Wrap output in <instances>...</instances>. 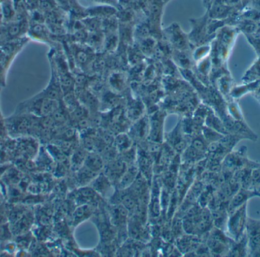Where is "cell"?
I'll return each mask as SVG.
<instances>
[{"instance_id": "obj_4", "label": "cell", "mask_w": 260, "mask_h": 257, "mask_svg": "<svg viewBox=\"0 0 260 257\" xmlns=\"http://www.w3.org/2000/svg\"><path fill=\"white\" fill-rule=\"evenodd\" d=\"M257 197H259V195L256 191L253 190V189H247V188H241L231 198L229 205H228V212L229 214L234 212L243 205L247 203V202L250 199Z\"/></svg>"}, {"instance_id": "obj_22", "label": "cell", "mask_w": 260, "mask_h": 257, "mask_svg": "<svg viewBox=\"0 0 260 257\" xmlns=\"http://www.w3.org/2000/svg\"><path fill=\"white\" fill-rule=\"evenodd\" d=\"M134 2H136V0H118V5L123 8L129 7Z\"/></svg>"}, {"instance_id": "obj_2", "label": "cell", "mask_w": 260, "mask_h": 257, "mask_svg": "<svg viewBox=\"0 0 260 257\" xmlns=\"http://www.w3.org/2000/svg\"><path fill=\"white\" fill-rule=\"evenodd\" d=\"M247 203L241 206L234 212L229 214L227 220V230L229 237L234 241H238L245 234L247 228Z\"/></svg>"}, {"instance_id": "obj_8", "label": "cell", "mask_w": 260, "mask_h": 257, "mask_svg": "<svg viewBox=\"0 0 260 257\" xmlns=\"http://www.w3.org/2000/svg\"><path fill=\"white\" fill-rule=\"evenodd\" d=\"M126 171V166L124 162L121 160H114L108 165L107 168V177L109 179H112L113 180H117L118 182Z\"/></svg>"}, {"instance_id": "obj_18", "label": "cell", "mask_w": 260, "mask_h": 257, "mask_svg": "<svg viewBox=\"0 0 260 257\" xmlns=\"http://www.w3.org/2000/svg\"><path fill=\"white\" fill-rule=\"evenodd\" d=\"M111 85L117 90H120L124 85V78L121 74H115L111 76Z\"/></svg>"}, {"instance_id": "obj_25", "label": "cell", "mask_w": 260, "mask_h": 257, "mask_svg": "<svg viewBox=\"0 0 260 257\" xmlns=\"http://www.w3.org/2000/svg\"><path fill=\"white\" fill-rule=\"evenodd\" d=\"M168 1H170V0H164V2H165V3H168Z\"/></svg>"}, {"instance_id": "obj_20", "label": "cell", "mask_w": 260, "mask_h": 257, "mask_svg": "<svg viewBox=\"0 0 260 257\" xmlns=\"http://www.w3.org/2000/svg\"><path fill=\"white\" fill-rule=\"evenodd\" d=\"M94 1L102 3V4L115 6V7L116 6H118V0H94Z\"/></svg>"}, {"instance_id": "obj_14", "label": "cell", "mask_w": 260, "mask_h": 257, "mask_svg": "<svg viewBox=\"0 0 260 257\" xmlns=\"http://www.w3.org/2000/svg\"><path fill=\"white\" fill-rule=\"evenodd\" d=\"M116 145L119 151L125 152L131 147V141L128 136L125 134L119 135L115 140Z\"/></svg>"}, {"instance_id": "obj_19", "label": "cell", "mask_w": 260, "mask_h": 257, "mask_svg": "<svg viewBox=\"0 0 260 257\" xmlns=\"http://www.w3.org/2000/svg\"><path fill=\"white\" fill-rule=\"evenodd\" d=\"M105 103L108 105V106H117V104L119 103L118 97H117L115 94H108L105 98Z\"/></svg>"}, {"instance_id": "obj_13", "label": "cell", "mask_w": 260, "mask_h": 257, "mask_svg": "<svg viewBox=\"0 0 260 257\" xmlns=\"http://www.w3.org/2000/svg\"><path fill=\"white\" fill-rule=\"evenodd\" d=\"M223 136L224 135L215 131V130L208 127V126L207 127H205L204 130H203V138L209 143L219 142L222 139Z\"/></svg>"}, {"instance_id": "obj_21", "label": "cell", "mask_w": 260, "mask_h": 257, "mask_svg": "<svg viewBox=\"0 0 260 257\" xmlns=\"http://www.w3.org/2000/svg\"><path fill=\"white\" fill-rule=\"evenodd\" d=\"M77 59L79 62H82V63H85V62L88 60V56H87V54L85 52H79L77 55Z\"/></svg>"}, {"instance_id": "obj_10", "label": "cell", "mask_w": 260, "mask_h": 257, "mask_svg": "<svg viewBox=\"0 0 260 257\" xmlns=\"http://www.w3.org/2000/svg\"><path fill=\"white\" fill-rule=\"evenodd\" d=\"M85 167L97 173L103 168L104 162L102 157L98 154H90L85 158Z\"/></svg>"}, {"instance_id": "obj_23", "label": "cell", "mask_w": 260, "mask_h": 257, "mask_svg": "<svg viewBox=\"0 0 260 257\" xmlns=\"http://www.w3.org/2000/svg\"><path fill=\"white\" fill-rule=\"evenodd\" d=\"M212 1H213V0H203V3H204V6H206V8H209Z\"/></svg>"}, {"instance_id": "obj_7", "label": "cell", "mask_w": 260, "mask_h": 257, "mask_svg": "<svg viewBox=\"0 0 260 257\" xmlns=\"http://www.w3.org/2000/svg\"><path fill=\"white\" fill-rule=\"evenodd\" d=\"M249 256L248 241H247V237L245 232L241 239L233 241L230 249H229L227 256Z\"/></svg>"}, {"instance_id": "obj_3", "label": "cell", "mask_w": 260, "mask_h": 257, "mask_svg": "<svg viewBox=\"0 0 260 257\" xmlns=\"http://www.w3.org/2000/svg\"><path fill=\"white\" fill-rule=\"evenodd\" d=\"M246 235L250 256H260V220L248 218Z\"/></svg>"}, {"instance_id": "obj_9", "label": "cell", "mask_w": 260, "mask_h": 257, "mask_svg": "<svg viewBox=\"0 0 260 257\" xmlns=\"http://www.w3.org/2000/svg\"><path fill=\"white\" fill-rule=\"evenodd\" d=\"M1 8L3 21L5 23H9L14 21V18L16 16V9L14 0H3L1 3Z\"/></svg>"}, {"instance_id": "obj_16", "label": "cell", "mask_w": 260, "mask_h": 257, "mask_svg": "<svg viewBox=\"0 0 260 257\" xmlns=\"http://www.w3.org/2000/svg\"><path fill=\"white\" fill-rule=\"evenodd\" d=\"M151 29L150 27L149 23H142V24L137 25L136 28V37L140 38L141 41L145 38H149L150 33H151Z\"/></svg>"}, {"instance_id": "obj_11", "label": "cell", "mask_w": 260, "mask_h": 257, "mask_svg": "<svg viewBox=\"0 0 260 257\" xmlns=\"http://www.w3.org/2000/svg\"><path fill=\"white\" fill-rule=\"evenodd\" d=\"M136 176H137V171L136 169H134V168H131L130 170L126 169L124 174L117 182L120 189H124L125 188L133 184V182L136 180Z\"/></svg>"}, {"instance_id": "obj_24", "label": "cell", "mask_w": 260, "mask_h": 257, "mask_svg": "<svg viewBox=\"0 0 260 257\" xmlns=\"http://www.w3.org/2000/svg\"><path fill=\"white\" fill-rule=\"evenodd\" d=\"M3 22L4 21H3V12H2L1 3H0V26L2 25Z\"/></svg>"}, {"instance_id": "obj_12", "label": "cell", "mask_w": 260, "mask_h": 257, "mask_svg": "<svg viewBox=\"0 0 260 257\" xmlns=\"http://www.w3.org/2000/svg\"><path fill=\"white\" fill-rule=\"evenodd\" d=\"M111 186V181L108 177L104 175L99 176L93 182V189L99 192H103L109 189Z\"/></svg>"}, {"instance_id": "obj_6", "label": "cell", "mask_w": 260, "mask_h": 257, "mask_svg": "<svg viewBox=\"0 0 260 257\" xmlns=\"http://www.w3.org/2000/svg\"><path fill=\"white\" fill-rule=\"evenodd\" d=\"M117 11L118 9L115 6L103 4L85 9V13L88 17H94L102 20L110 17L115 16Z\"/></svg>"}, {"instance_id": "obj_26", "label": "cell", "mask_w": 260, "mask_h": 257, "mask_svg": "<svg viewBox=\"0 0 260 257\" xmlns=\"http://www.w3.org/2000/svg\"><path fill=\"white\" fill-rule=\"evenodd\" d=\"M258 194H259V197H260V191H259V192H258Z\"/></svg>"}, {"instance_id": "obj_5", "label": "cell", "mask_w": 260, "mask_h": 257, "mask_svg": "<svg viewBox=\"0 0 260 257\" xmlns=\"http://www.w3.org/2000/svg\"><path fill=\"white\" fill-rule=\"evenodd\" d=\"M166 34L169 38L170 41L175 47L180 50L186 48V41L188 38H186L185 34L177 24H174L170 26L166 30Z\"/></svg>"}, {"instance_id": "obj_15", "label": "cell", "mask_w": 260, "mask_h": 257, "mask_svg": "<svg viewBox=\"0 0 260 257\" xmlns=\"http://www.w3.org/2000/svg\"><path fill=\"white\" fill-rule=\"evenodd\" d=\"M249 189L256 191L257 194L260 191V166L256 167V168L252 170L250 185Z\"/></svg>"}, {"instance_id": "obj_17", "label": "cell", "mask_w": 260, "mask_h": 257, "mask_svg": "<svg viewBox=\"0 0 260 257\" xmlns=\"http://www.w3.org/2000/svg\"><path fill=\"white\" fill-rule=\"evenodd\" d=\"M207 146L206 141L205 140L204 138H197L192 142V148H195L200 152L204 153L205 151H207Z\"/></svg>"}, {"instance_id": "obj_1", "label": "cell", "mask_w": 260, "mask_h": 257, "mask_svg": "<svg viewBox=\"0 0 260 257\" xmlns=\"http://www.w3.org/2000/svg\"><path fill=\"white\" fill-rule=\"evenodd\" d=\"M59 108V101L35 95L29 100L20 104L15 114H26L38 118L52 115Z\"/></svg>"}]
</instances>
